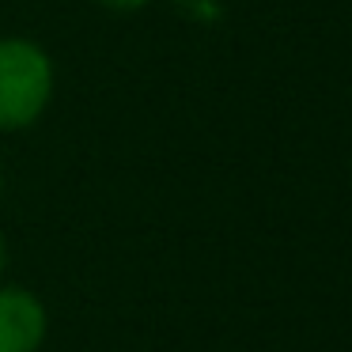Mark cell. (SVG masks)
<instances>
[{
    "label": "cell",
    "instance_id": "1",
    "mask_svg": "<svg viewBox=\"0 0 352 352\" xmlns=\"http://www.w3.org/2000/svg\"><path fill=\"white\" fill-rule=\"evenodd\" d=\"M54 99V65L27 38L0 42V133H19L42 118Z\"/></svg>",
    "mask_w": 352,
    "mask_h": 352
},
{
    "label": "cell",
    "instance_id": "2",
    "mask_svg": "<svg viewBox=\"0 0 352 352\" xmlns=\"http://www.w3.org/2000/svg\"><path fill=\"white\" fill-rule=\"evenodd\" d=\"M46 329V307L34 292L0 284V352H38Z\"/></svg>",
    "mask_w": 352,
    "mask_h": 352
},
{
    "label": "cell",
    "instance_id": "3",
    "mask_svg": "<svg viewBox=\"0 0 352 352\" xmlns=\"http://www.w3.org/2000/svg\"><path fill=\"white\" fill-rule=\"evenodd\" d=\"M102 8H110V12H140L148 4V0H99Z\"/></svg>",
    "mask_w": 352,
    "mask_h": 352
},
{
    "label": "cell",
    "instance_id": "4",
    "mask_svg": "<svg viewBox=\"0 0 352 352\" xmlns=\"http://www.w3.org/2000/svg\"><path fill=\"white\" fill-rule=\"evenodd\" d=\"M4 265H8V246H4V235H0V273H4Z\"/></svg>",
    "mask_w": 352,
    "mask_h": 352
},
{
    "label": "cell",
    "instance_id": "5",
    "mask_svg": "<svg viewBox=\"0 0 352 352\" xmlns=\"http://www.w3.org/2000/svg\"><path fill=\"white\" fill-rule=\"evenodd\" d=\"M0 190H4V170H0Z\"/></svg>",
    "mask_w": 352,
    "mask_h": 352
}]
</instances>
